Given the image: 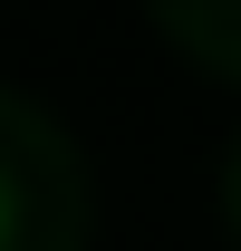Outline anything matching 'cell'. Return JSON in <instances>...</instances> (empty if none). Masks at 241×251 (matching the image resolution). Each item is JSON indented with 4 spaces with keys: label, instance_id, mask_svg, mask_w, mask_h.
I'll list each match as a JSON object with an SVG mask.
<instances>
[{
    "label": "cell",
    "instance_id": "cell-1",
    "mask_svg": "<svg viewBox=\"0 0 241 251\" xmlns=\"http://www.w3.org/2000/svg\"><path fill=\"white\" fill-rule=\"evenodd\" d=\"M0 222H10V193H0Z\"/></svg>",
    "mask_w": 241,
    "mask_h": 251
}]
</instances>
